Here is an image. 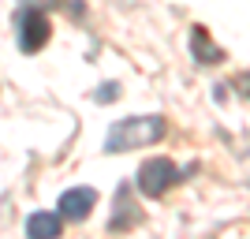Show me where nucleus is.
<instances>
[{
  "mask_svg": "<svg viewBox=\"0 0 250 239\" xmlns=\"http://www.w3.org/2000/svg\"><path fill=\"white\" fill-rule=\"evenodd\" d=\"M94 206H97V191L94 187H67L60 195V202H56V209H60L63 220H86L94 213Z\"/></svg>",
  "mask_w": 250,
  "mask_h": 239,
  "instance_id": "20e7f679",
  "label": "nucleus"
},
{
  "mask_svg": "<svg viewBox=\"0 0 250 239\" xmlns=\"http://www.w3.org/2000/svg\"><path fill=\"white\" fill-rule=\"evenodd\" d=\"M190 52H194V60H198V64H220V60H224V52L209 42V34L202 30V26L190 30Z\"/></svg>",
  "mask_w": 250,
  "mask_h": 239,
  "instance_id": "423d86ee",
  "label": "nucleus"
},
{
  "mask_svg": "<svg viewBox=\"0 0 250 239\" xmlns=\"http://www.w3.org/2000/svg\"><path fill=\"white\" fill-rule=\"evenodd\" d=\"M60 224H63L60 209H56V213H30V217H26V236H34V239L60 236Z\"/></svg>",
  "mask_w": 250,
  "mask_h": 239,
  "instance_id": "39448f33",
  "label": "nucleus"
},
{
  "mask_svg": "<svg viewBox=\"0 0 250 239\" xmlns=\"http://www.w3.org/2000/svg\"><path fill=\"white\" fill-rule=\"evenodd\" d=\"M176 179H179V168H176V161H168V157H149V161H142V168H138V191L146 198H161Z\"/></svg>",
  "mask_w": 250,
  "mask_h": 239,
  "instance_id": "f03ea898",
  "label": "nucleus"
},
{
  "mask_svg": "<svg viewBox=\"0 0 250 239\" xmlns=\"http://www.w3.org/2000/svg\"><path fill=\"white\" fill-rule=\"evenodd\" d=\"M97 101H101V105H108V101H112V97H120V86H116V83H101V90H97Z\"/></svg>",
  "mask_w": 250,
  "mask_h": 239,
  "instance_id": "6e6552de",
  "label": "nucleus"
},
{
  "mask_svg": "<svg viewBox=\"0 0 250 239\" xmlns=\"http://www.w3.org/2000/svg\"><path fill=\"white\" fill-rule=\"evenodd\" d=\"M52 38V22L42 8H26L19 15V49L22 52H42Z\"/></svg>",
  "mask_w": 250,
  "mask_h": 239,
  "instance_id": "7ed1b4c3",
  "label": "nucleus"
},
{
  "mask_svg": "<svg viewBox=\"0 0 250 239\" xmlns=\"http://www.w3.org/2000/svg\"><path fill=\"white\" fill-rule=\"evenodd\" d=\"M165 138V116H124L120 124L108 127L104 135V150L108 153H127V150H138V146H153Z\"/></svg>",
  "mask_w": 250,
  "mask_h": 239,
  "instance_id": "f257e3e1",
  "label": "nucleus"
},
{
  "mask_svg": "<svg viewBox=\"0 0 250 239\" xmlns=\"http://www.w3.org/2000/svg\"><path fill=\"white\" fill-rule=\"evenodd\" d=\"M131 224H138V213L131 209V198H127V187H120V213L112 209V232H124V228H131Z\"/></svg>",
  "mask_w": 250,
  "mask_h": 239,
  "instance_id": "0eeeda50",
  "label": "nucleus"
}]
</instances>
